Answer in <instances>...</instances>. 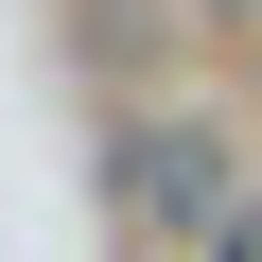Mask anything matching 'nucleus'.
Returning <instances> with one entry per match:
<instances>
[{
    "label": "nucleus",
    "instance_id": "obj_1",
    "mask_svg": "<svg viewBox=\"0 0 262 262\" xmlns=\"http://www.w3.org/2000/svg\"><path fill=\"white\" fill-rule=\"evenodd\" d=\"M122 175H140L122 210L175 227V245H227V227H245V210H227V140H210V122H140V140H122Z\"/></svg>",
    "mask_w": 262,
    "mask_h": 262
}]
</instances>
